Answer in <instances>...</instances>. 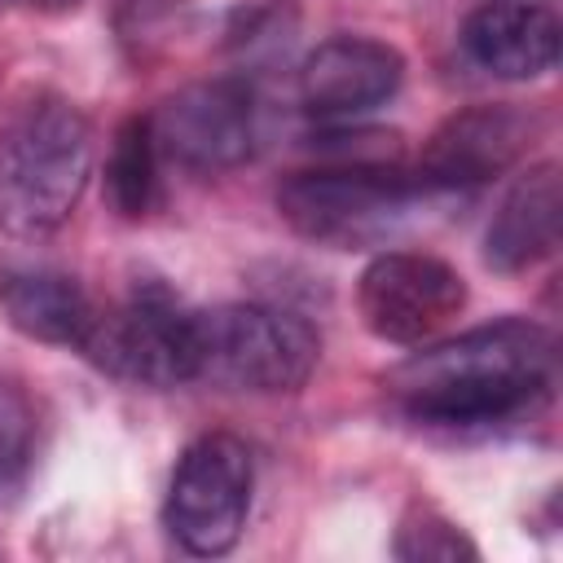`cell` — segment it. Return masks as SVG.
Masks as SVG:
<instances>
[{"label":"cell","mask_w":563,"mask_h":563,"mask_svg":"<svg viewBox=\"0 0 563 563\" xmlns=\"http://www.w3.org/2000/svg\"><path fill=\"white\" fill-rule=\"evenodd\" d=\"M251 493H255L251 449L229 431H207L180 453L172 471L163 523L172 541L198 559L229 554L242 541Z\"/></svg>","instance_id":"obj_6"},{"label":"cell","mask_w":563,"mask_h":563,"mask_svg":"<svg viewBox=\"0 0 563 563\" xmlns=\"http://www.w3.org/2000/svg\"><path fill=\"white\" fill-rule=\"evenodd\" d=\"M150 132L158 158L172 167L202 176L242 167L260 141L255 88L242 75L185 84L150 114Z\"/></svg>","instance_id":"obj_7"},{"label":"cell","mask_w":563,"mask_h":563,"mask_svg":"<svg viewBox=\"0 0 563 563\" xmlns=\"http://www.w3.org/2000/svg\"><path fill=\"white\" fill-rule=\"evenodd\" d=\"M427 202H435L413 167L396 158H347L334 154L330 163L290 172L277 185V211L282 220L334 251H361L396 238Z\"/></svg>","instance_id":"obj_3"},{"label":"cell","mask_w":563,"mask_h":563,"mask_svg":"<svg viewBox=\"0 0 563 563\" xmlns=\"http://www.w3.org/2000/svg\"><path fill=\"white\" fill-rule=\"evenodd\" d=\"M396 559H409V563H457V559H479L475 541L449 523L444 515L435 510H413L400 532H396Z\"/></svg>","instance_id":"obj_16"},{"label":"cell","mask_w":563,"mask_h":563,"mask_svg":"<svg viewBox=\"0 0 563 563\" xmlns=\"http://www.w3.org/2000/svg\"><path fill=\"white\" fill-rule=\"evenodd\" d=\"M158 150L150 132V114H132L119 123L106 158V198L123 220H145L158 207Z\"/></svg>","instance_id":"obj_14"},{"label":"cell","mask_w":563,"mask_h":563,"mask_svg":"<svg viewBox=\"0 0 563 563\" xmlns=\"http://www.w3.org/2000/svg\"><path fill=\"white\" fill-rule=\"evenodd\" d=\"M356 308L374 339L396 347H422L466 308V282L453 264L435 255L383 251L361 273Z\"/></svg>","instance_id":"obj_8"},{"label":"cell","mask_w":563,"mask_h":563,"mask_svg":"<svg viewBox=\"0 0 563 563\" xmlns=\"http://www.w3.org/2000/svg\"><path fill=\"white\" fill-rule=\"evenodd\" d=\"M563 224L559 163H537L506 189L497 216L484 233V264L493 273H523L554 255Z\"/></svg>","instance_id":"obj_12"},{"label":"cell","mask_w":563,"mask_h":563,"mask_svg":"<svg viewBox=\"0 0 563 563\" xmlns=\"http://www.w3.org/2000/svg\"><path fill=\"white\" fill-rule=\"evenodd\" d=\"M88 176V114L62 92H26L0 128V233L13 242L53 238L75 216Z\"/></svg>","instance_id":"obj_2"},{"label":"cell","mask_w":563,"mask_h":563,"mask_svg":"<svg viewBox=\"0 0 563 563\" xmlns=\"http://www.w3.org/2000/svg\"><path fill=\"white\" fill-rule=\"evenodd\" d=\"M405 84V57L374 35H330L299 62V106L317 119H352L391 101Z\"/></svg>","instance_id":"obj_10"},{"label":"cell","mask_w":563,"mask_h":563,"mask_svg":"<svg viewBox=\"0 0 563 563\" xmlns=\"http://www.w3.org/2000/svg\"><path fill=\"white\" fill-rule=\"evenodd\" d=\"M559 383L554 334L528 317L475 325L444 343H422L387 374L396 409L440 431H493L532 418Z\"/></svg>","instance_id":"obj_1"},{"label":"cell","mask_w":563,"mask_h":563,"mask_svg":"<svg viewBox=\"0 0 563 563\" xmlns=\"http://www.w3.org/2000/svg\"><path fill=\"white\" fill-rule=\"evenodd\" d=\"M233 44H238L242 57H251V62H260L264 53H268V57H273V53H286V44H290V18H286V9L268 4V9L242 13V26L233 31Z\"/></svg>","instance_id":"obj_17"},{"label":"cell","mask_w":563,"mask_h":563,"mask_svg":"<svg viewBox=\"0 0 563 563\" xmlns=\"http://www.w3.org/2000/svg\"><path fill=\"white\" fill-rule=\"evenodd\" d=\"M559 13L550 0H479L462 22L466 57L493 79H541L559 62Z\"/></svg>","instance_id":"obj_11"},{"label":"cell","mask_w":563,"mask_h":563,"mask_svg":"<svg viewBox=\"0 0 563 563\" xmlns=\"http://www.w3.org/2000/svg\"><path fill=\"white\" fill-rule=\"evenodd\" d=\"M532 141V119L515 106H471L449 114L422 145L413 176L431 198H453L510 172Z\"/></svg>","instance_id":"obj_9"},{"label":"cell","mask_w":563,"mask_h":563,"mask_svg":"<svg viewBox=\"0 0 563 563\" xmlns=\"http://www.w3.org/2000/svg\"><path fill=\"white\" fill-rule=\"evenodd\" d=\"M79 352L123 383H194V308L158 277H145L123 303L97 308Z\"/></svg>","instance_id":"obj_5"},{"label":"cell","mask_w":563,"mask_h":563,"mask_svg":"<svg viewBox=\"0 0 563 563\" xmlns=\"http://www.w3.org/2000/svg\"><path fill=\"white\" fill-rule=\"evenodd\" d=\"M321 356V334L273 303H220L194 312V383L290 396Z\"/></svg>","instance_id":"obj_4"},{"label":"cell","mask_w":563,"mask_h":563,"mask_svg":"<svg viewBox=\"0 0 563 563\" xmlns=\"http://www.w3.org/2000/svg\"><path fill=\"white\" fill-rule=\"evenodd\" d=\"M0 308L18 334L75 352L97 317V303L75 277L57 268H13V264L0 268Z\"/></svg>","instance_id":"obj_13"},{"label":"cell","mask_w":563,"mask_h":563,"mask_svg":"<svg viewBox=\"0 0 563 563\" xmlns=\"http://www.w3.org/2000/svg\"><path fill=\"white\" fill-rule=\"evenodd\" d=\"M35 457V409L26 391L0 374V506L18 497Z\"/></svg>","instance_id":"obj_15"}]
</instances>
